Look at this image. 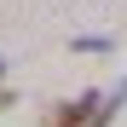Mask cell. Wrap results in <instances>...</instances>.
I'll return each instance as SVG.
<instances>
[]
</instances>
